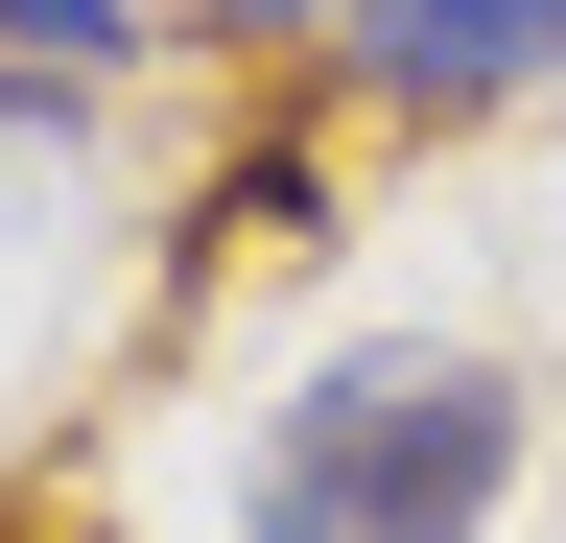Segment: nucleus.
<instances>
[{"label": "nucleus", "instance_id": "obj_1", "mask_svg": "<svg viewBox=\"0 0 566 543\" xmlns=\"http://www.w3.org/2000/svg\"><path fill=\"white\" fill-rule=\"evenodd\" d=\"M495 497H520V378L401 331V355H331L260 426V520L237 543H472Z\"/></svg>", "mask_w": 566, "mask_h": 543}, {"label": "nucleus", "instance_id": "obj_2", "mask_svg": "<svg viewBox=\"0 0 566 543\" xmlns=\"http://www.w3.org/2000/svg\"><path fill=\"white\" fill-rule=\"evenodd\" d=\"M401 118H472V95H543L566 72V0H378V48H354Z\"/></svg>", "mask_w": 566, "mask_h": 543}, {"label": "nucleus", "instance_id": "obj_3", "mask_svg": "<svg viewBox=\"0 0 566 543\" xmlns=\"http://www.w3.org/2000/svg\"><path fill=\"white\" fill-rule=\"evenodd\" d=\"M0 48H48V72H118V0H0Z\"/></svg>", "mask_w": 566, "mask_h": 543}, {"label": "nucleus", "instance_id": "obj_4", "mask_svg": "<svg viewBox=\"0 0 566 543\" xmlns=\"http://www.w3.org/2000/svg\"><path fill=\"white\" fill-rule=\"evenodd\" d=\"M260 24H307V0H260Z\"/></svg>", "mask_w": 566, "mask_h": 543}]
</instances>
